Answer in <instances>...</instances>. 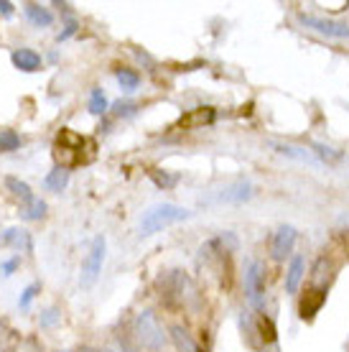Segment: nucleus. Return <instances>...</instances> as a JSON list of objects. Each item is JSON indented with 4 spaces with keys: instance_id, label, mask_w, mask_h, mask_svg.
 Masks as SVG:
<instances>
[{
    "instance_id": "obj_32",
    "label": "nucleus",
    "mask_w": 349,
    "mask_h": 352,
    "mask_svg": "<svg viewBox=\"0 0 349 352\" xmlns=\"http://www.w3.org/2000/svg\"><path fill=\"white\" fill-rule=\"evenodd\" d=\"M100 352H113V350H100Z\"/></svg>"
},
{
    "instance_id": "obj_12",
    "label": "nucleus",
    "mask_w": 349,
    "mask_h": 352,
    "mask_svg": "<svg viewBox=\"0 0 349 352\" xmlns=\"http://www.w3.org/2000/svg\"><path fill=\"white\" fill-rule=\"evenodd\" d=\"M10 62H13V67L21 72L41 69V56H38L34 49H16V52L10 54Z\"/></svg>"
},
{
    "instance_id": "obj_20",
    "label": "nucleus",
    "mask_w": 349,
    "mask_h": 352,
    "mask_svg": "<svg viewBox=\"0 0 349 352\" xmlns=\"http://www.w3.org/2000/svg\"><path fill=\"white\" fill-rule=\"evenodd\" d=\"M115 80L120 82V87L125 92H135L140 85V74L135 69H131V67H117L115 69Z\"/></svg>"
},
{
    "instance_id": "obj_27",
    "label": "nucleus",
    "mask_w": 349,
    "mask_h": 352,
    "mask_svg": "<svg viewBox=\"0 0 349 352\" xmlns=\"http://www.w3.org/2000/svg\"><path fill=\"white\" fill-rule=\"evenodd\" d=\"M148 174H150V179H153V182H156L158 186H164V189H168V186L176 184V176L161 174V168H150Z\"/></svg>"
},
{
    "instance_id": "obj_16",
    "label": "nucleus",
    "mask_w": 349,
    "mask_h": 352,
    "mask_svg": "<svg viewBox=\"0 0 349 352\" xmlns=\"http://www.w3.org/2000/svg\"><path fill=\"white\" fill-rule=\"evenodd\" d=\"M171 340H174V344H176V350L179 352H204L199 347V344L194 342L192 340V335L183 329L181 324H174L171 327Z\"/></svg>"
},
{
    "instance_id": "obj_15",
    "label": "nucleus",
    "mask_w": 349,
    "mask_h": 352,
    "mask_svg": "<svg viewBox=\"0 0 349 352\" xmlns=\"http://www.w3.org/2000/svg\"><path fill=\"white\" fill-rule=\"evenodd\" d=\"M23 13L38 28H49L54 23V13L49 8H44V6H38V3H28L26 8H23Z\"/></svg>"
},
{
    "instance_id": "obj_22",
    "label": "nucleus",
    "mask_w": 349,
    "mask_h": 352,
    "mask_svg": "<svg viewBox=\"0 0 349 352\" xmlns=\"http://www.w3.org/2000/svg\"><path fill=\"white\" fill-rule=\"evenodd\" d=\"M18 148H21V135L10 128H0V153H10Z\"/></svg>"
},
{
    "instance_id": "obj_11",
    "label": "nucleus",
    "mask_w": 349,
    "mask_h": 352,
    "mask_svg": "<svg viewBox=\"0 0 349 352\" xmlns=\"http://www.w3.org/2000/svg\"><path fill=\"white\" fill-rule=\"evenodd\" d=\"M324 301H326V291L322 289H308L304 294V299H301V307H298V311H301V319L304 322H311V319L319 314V309L324 307Z\"/></svg>"
},
{
    "instance_id": "obj_1",
    "label": "nucleus",
    "mask_w": 349,
    "mask_h": 352,
    "mask_svg": "<svg viewBox=\"0 0 349 352\" xmlns=\"http://www.w3.org/2000/svg\"><path fill=\"white\" fill-rule=\"evenodd\" d=\"M158 289H161V299L171 307H189V301L196 299V289H194L192 278L181 268H171L164 273L158 278Z\"/></svg>"
},
{
    "instance_id": "obj_2",
    "label": "nucleus",
    "mask_w": 349,
    "mask_h": 352,
    "mask_svg": "<svg viewBox=\"0 0 349 352\" xmlns=\"http://www.w3.org/2000/svg\"><path fill=\"white\" fill-rule=\"evenodd\" d=\"M192 217V212L179 207V204H156L150 207L143 217H140V228L138 235L140 238H148V235H156L164 228H171L176 222H183Z\"/></svg>"
},
{
    "instance_id": "obj_7",
    "label": "nucleus",
    "mask_w": 349,
    "mask_h": 352,
    "mask_svg": "<svg viewBox=\"0 0 349 352\" xmlns=\"http://www.w3.org/2000/svg\"><path fill=\"white\" fill-rule=\"evenodd\" d=\"M245 294L253 307H262V294H265V263L253 261L245 271Z\"/></svg>"
},
{
    "instance_id": "obj_5",
    "label": "nucleus",
    "mask_w": 349,
    "mask_h": 352,
    "mask_svg": "<svg viewBox=\"0 0 349 352\" xmlns=\"http://www.w3.org/2000/svg\"><path fill=\"white\" fill-rule=\"evenodd\" d=\"M105 253H107V243L105 235H97L89 245L87 256L82 261V271H79V286L82 289H92L102 273V263H105Z\"/></svg>"
},
{
    "instance_id": "obj_17",
    "label": "nucleus",
    "mask_w": 349,
    "mask_h": 352,
    "mask_svg": "<svg viewBox=\"0 0 349 352\" xmlns=\"http://www.w3.org/2000/svg\"><path fill=\"white\" fill-rule=\"evenodd\" d=\"M67 184H69V168H61V166H54L44 179L46 189H49V192H56V194L64 192Z\"/></svg>"
},
{
    "instance_id": "obj_4",
    "label": "nucleus",
    "mask_w": 349,
    "mask_h": 352,
    "mask_svg": "<svg viewBox=\"0 0 349 352\" xmlns=\"http://www.w3.org/2000/svg\"><path fill=\"white\" fill-rule=\"evenodd\" d=\"M85 138L74 133L71 128H61L59 135H56V146H54V153H56V166L61 168H71L82 164V148H85Z\"/></svg>"
},
{
    "instance_id": "obj_34",
    "label": "nucleus",
    "mask_w": 349,
    "mask_h": 352,
    "mask_svg": "<svg viewBox=\"0 0 349 352\" xmlns=\"http://www.w3.org/2000/svg\"><path fill=\"white\" fill-rule=\"evenodd\" d=\"M85 352H87V350H85Z\"/></svg>"
},
{
    "instance_id": "obj_14",
    "label": "nucleus",
    "mask_w": 349,
    "mask_h": 352,
    "mask_svg": "<svg viewBox=\"0 0 349 352\" xmlns=\"http://www.w3.org/2000/svg\"><path fill=\"white\" fill-rule=\"evenodd\" d=\"M214 123V107H196L192 113H186L181 118L183 128H201V125Z\"/></svg>"
},
{
    "instance_id": "obj_33",
    "label": "nucleus",
    "mask_w": 349,
    "mask_h": 352,
    "mask_svg": "<svg viewBox=\"0 0 349 352\" xmlns=\"http://www.w3.org/2000/svg\"><path fill=\"white\" fill-rule=\"evenodd\" d=\"M347 8H349V3H347Z\"/></svg>"
},
{
    "instance_id": "obj_24",
    "label": "nucleus",
    "mask_w": 349,
    "mask_h": 352,
    "mask_svg": "<svg viewBox=\"0 0 349 352\" xmlns=\"http://www.w3.org/2000/svg\"><path fill=\"white\" fill-rule=\"evenodd\" d=\"M135 110H138V105H135V102H131V100H117V102H113V115H115V118H133V115H135Z\"/></svg>"
},
{
    "instance_id": "obj_29",
    "label": "nucleus",
    "mask_w": 349,
    "mask_h": 352,
    "mask_svg": "<svg viewBox=\"0 0 349 352\" xmlns=\"http://www.w3.org/2000/svg\"><path fill=\"white\" fill-rule=\"evenodd\" d=\"M77 34V23H74V21H71V23H67V28H64V31H61L59 36H56V41H67V38H69V36H74Z\"/></svg>"
},
{
    "instance_id": "obj_10",
    "label": "nucleus",
    "mask_w": 349,
    "mask_h": 352,
    "mask_svg": "<svg viewBox=\"0 0 349 352\" xmlns=\"http://www.w3.org/2000/svg\"><path fill=\"white\" fill-rule=\"evenodd\" d=\"M0 245L21 250V253H31V250H34V238H31V232L23 228H8L0 232Z\"/></svg>"
},
{
    "instance_id": "obj_23",
    "label": "nucleus",
    "mask_w": 349,
    "mask_h": 352,
    "mask_svg": "<svg viewBox=\"0 0 349 352\" xmlns=\"http://www.w3.org/2000/svg\"><path fill=\"white\" fill-rule=\"evenodd\" d=\"M273 148L278 151L280 156H289V159H296V161H316L314 153L306 148H296V146H283V143H275Z\"/></svg>"
},
{
    "instance_id": "obj_6",
    "label": "nucleus",
    "mask_w": 349,
    "mask_h": 352,
    "mask_svg": "<svg viewBox=\"0 0 349 352\" xmlns=\"http://www.w3.org/2000/svg\"><path fill=\"white\" fill-rule=\"evenodd\" d=\"M298 18H301V23H304L308 31H316V34L326 36V38H349V23H344V21L311 16V13H301Z\"/></svg>"
},
{
    "instance_id": "obj_30",
    "label": "nucleus",
    "mask_w": 349,
    "mask_h": 352,
    "mask_svg": "<svg viewBox=\"0 0 349 352\" xmlns=\"http://www.w3.org/2000/svg\"><path fill=\"white\" fill-rule=\"evenodd\" d=\"M16 13V6L10 3V0H0V16H5V18H10Z\"/></svg>"
},
{
    "instance_id": "obj_25",
    "label": "nucleus",
    "mask_w": 349,
    "mask_h": 352,
    "mask_svg": "<svg viewBox=\"0 0 349 352\" xmlns=\"http://www.w3.org/2000/svg\"><path fill=\"white\" fill-rule=\"evenodd\" d=\"M61 322V311L56 307H49L46 311H41V317H38V324L44 327V329H52Z\"/></svg>"
},
{
    "instance_id": "obj_18",
    "label": "nucleus",
    "mask_w": 349,
    "mask_h": 352,
    "mask_svg": "<svg viewBox=\"0 0 349 352\" xmlns=\"http://www.w3.org/2000/svg\"><path fill=\"white\" fill-rule=\"evenodd\" d=\"M5 189H8L16 199H21V204H28L36 197V194L31 192V186H28L23 179H18V176H5Z\"/></svg>"
},
{
    "instance_id": "obj_31",
    "label": "nucleus",
    "mask_w": 349,
    "mask_h": 352,
    "mask_svg": "<svg viewBox=\"0 0 349 352\" xmlns=\"http://www.w3.org/2000/svg\"><path fill=\"white\" fill-rule=\"evenodd\" d=\"M18 352H41V350H38V347H36V342H34V340H28V342H23V344H21V350H18Z\"/></svg>"
},
{
    "instance_id": "obj_19",
    "label": "nucleus",
    "mask_w": 349,
    "mask_h": 352,
    "mask_svg": "<svg viewBox=\"0 0 349 352\" xmlns=\"http://www.w3.org/2000/svg\"><path fill=\"white\" fill-rule=\"evenodd\" d=\"M21 217L26 222H38L46 217V202L41 199V197H34L28 204H23L21 207Z\"/></svg>"
},
{
    "instance_id": "obj_3",
    "label": "nucleus",
    "mask_w": 349,
    "mask_h": 352,
    "mask_svg": "<svg viewBox=\"0 0 349 352\" xmlns=\"http://www.w3.org/2000/svg\"><path fill=\"white\" fill-rule=\"evenodd\" d=\"M133 332H135V340H138L140 347H146L150 352H161L166 347V335H164V327L158 324V319L153 311H140L135 317V324H133Z\"/></svg>"
},
{
    "instance_id": "obj_21",
    "label": "nucleus",
    "mask_w": 349,
    "mask_h": 352,
    "mask_svg": "<svg viewBox=\"0 0 349 352\" xmlns=\"http://www.w3.org/2000/svg\"><path fill=\"white\" fill-rule=\"evenodd\" d=\"M107 107H110V102H107V97H105V89L95 87L92 92H89V113H92V115H105Z\"/></svg>"
},
{
    "instance_id": "obj_13",
    "label": "nucleus",
    "mask_w": 349,
    "mask_h": 352,
    "mask_svg": "<svg viewBox=\"0 0 349 352\" xmlns=\"http://www.w3.org/2000/svg\"><path fill=\"white\" fill-rule=\"evenodd\" d=\"M306 276V261L304 256H293L291 258V265H289V273H286V291L289 294H296L301 281H304Z\"/></svg>"
},
{
    "instance_id": "obj_28",
    "label": "nucleus",
    "mask_w": 349,
    "mask_h": 352,
    "mask_svg": "<svg viewBox=\"0 0 349 352\" xmlns=\"http://www.w3.org/2000/svg\"><path fill=\"white\" fill-rule=\"evenodd\" d=\"M18 265H21V256H13V258H8V261H3V263H0V273L8 278V276H13V273L18 271Z\"/></svg>"
},
{
    "instance_id": "obj_8",
    "label": "nucleus",
    "mask_w": 349,
    "mask_h": 352,
    "mask_svg": "<svg viewBox=\"0 0 349 352\" xmlns=\"http://www.w3.org/2000/svg\"><path fill=\"white\" fill-rule=\"evenodd\" d=\"M298 232L293 225H280L271 238V256L273 261H286V258L293 253V245H296Z\"/></svg>"
},
{
    "instance_id": "obj_26",
    "label": "nucleus",
    "mask_w": 349,
    "mask_h": 352,
    "mask_svg": "<svg viewBox=\"0 0 349 352\" xmlns=\"http://www.w3.org/2000/svg\"><path fill=\"white\" fill-rule=\"evenodd\" d=\"M41 291V283H28L26 289L21 291V299H18V307L21 309H28L31 307V301L36 299V294Z\"/></svg>"
},
{
    "instance_id": "obj_9",
    "label": "nucleus",
    "mask_w": 349,
    "mask_h": 352,
    "mask_svg": "<svg viewBox=\"0 0 349 352\" xmlns=\"http://www.w3.org/2000/svg\"><path fill=\"white\" fill-rule=\"evenodd\" d=\"M253 197V184L247 179H237L232 184H227L222 192L214 197V202H229V204H243Z\"/></svg>"
}]
</instances>
